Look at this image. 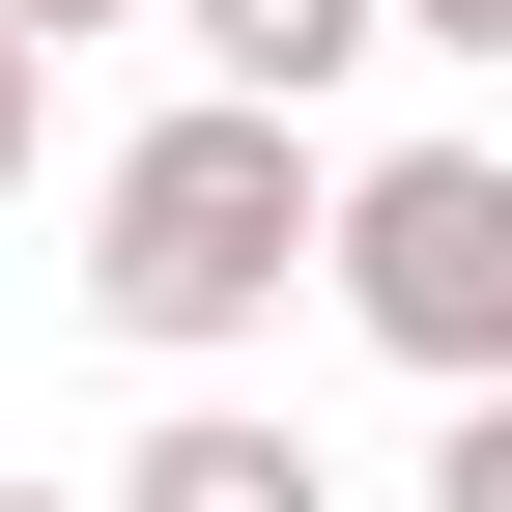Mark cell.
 Instances as JSON below:
<instances>
[{"label": "cell", "mask_w": 512, "mask_h": 512, "mask_svg": "<svg viewBox=\"0 0 512 512\" xmlns=\"http://www.w3.org/2000/svg\"><path fill=\"white\" fill-rule=\"evenodd\" d=\"M285 285H313V143H285V114H143L114 200H86V313L200 370V342H256Z\"/></svg>", "instance_id": "obj_1"}, {"label": "cell", "mask_w": 512, "mask_h": 512, "mask_svg": "<svg viewBox=\"0 0 512 512\" xmlns=\"http://www.w3.org/2000/svg\"><path fill=\"white\" fill-rule=\"evenodd\" d=\"M313 285H342L427 399H512V143H370V171H313Z\"/></svg>", "instance_id": "obj_2"}, {"label": "cell", "mask_w": 512, "mask_h": 512, "mask_svg": "<svg viewBox=\"0 0 512 512\" xmlns=\"http://www.w3.org/2000/svg\"><path fill=\"white\" fill-rule=\"evenodd\" d=\"M143 29H200V114H285V143L313 86H370V0H143Z\"/></svg>", "instance_id": "obj_3"}, {"label": "cell", "mask_w": 512, "mask_h": 512, "mask_svg": "<svg viewBox=\"0 0 512 512\" xmlns=\"http://www.w3.org/2000/svg\"><path fill=\"white\" fill-rule=\"evenodd\" d=\"M114 512H342V456H313V427H256V399H171L143 456H114Z\"/></svg>", "instance_id": "obj_4"}, {"label": "cell", "mask_w": 512, "mask_h": 512, "mask_svg": "<svg viewBox=\"0 0 512 512\" xmlns=\"http://www.w3.org/2000/svg\"><path fill=\"white\" fill-rule=\"evenodd\" d=\"M370 57H512V0H370Z\"/></svg>", "instance_id": "obj_5"}, {"label": "cell", "mask_w": 512, "mask_h": 512, "mask_svg": "<svg viewBox=\"0 0 512 512\" xmlns=\"http://www.w3.org/2000/svg\"><path fill=\"white\" fill-rule=\"evenodd\" d=\"M427 512H512V399H456V456H427Z\"/></svg>", "instance_id": "obj_6"}, {"label": "cell", "mask_w": 512, "mask_h": 512, "mask_svg": "<svg viewBox=\"0 0 512 512\" xmlns=\"http://www.w3.org/2000/svg\"><path fill=\"white\" fill-rule=\"evenodd\" d=\"M57 29H143V0H0V57H57Z\"/></svg>", "instance_id": "obj_7"}, {"label": "cell", "mask_w": 512, "mask_h": 512, "mask_svg": "<svg viewBox=\"0 0 512 512\" xmlns=\"http://www.w3.org/2000/svg\"><path fill=\"white\" fill-rule=\"evenodd\" d=\"M0 171H29V57H0Z\"/></svg>", "instance_id": "obj_8"}, {"label": "cell", "mask_w": 512, "mask_h": 512, "mask_svg": "<svg viewBox=\"0 0 512 512\" xmlns=\"http://www.w3.org/2000/svg\"><path fill=\"white\" fill-rule=\"evenodd\" d=\"M0 512H86V484H0Z\"/></svg>", "instance_id": "obj_9"}]
</instances>
